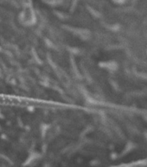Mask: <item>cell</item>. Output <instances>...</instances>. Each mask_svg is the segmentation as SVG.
Segmentation results:
<instances>
[{"mask_svg": "<svg viewBox=\"0 0 147 167\" xmlns=\"http://www.w3.org/2000/svg\"><path fill=\"white\" fill-rule=\"evenodd\" d=\"M119 167H147V159H142V160H138L130 164L123 165Z\"/></svg>", "mask_w": 147, "mask_h": 167, "instance_id": "6da1fadb", "label": "cell"}]
</instances>
